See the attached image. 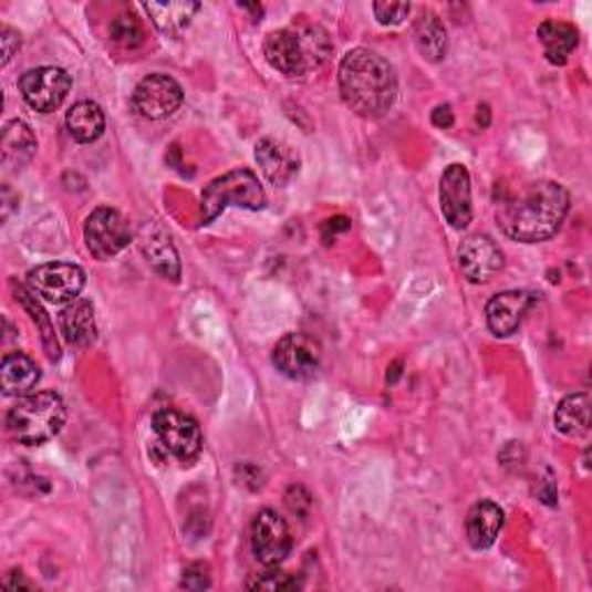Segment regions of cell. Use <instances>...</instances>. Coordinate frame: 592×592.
Returning <instances> with one entry per match:
<instances>
[{"mask_svg":"<svg viewBox=\"0 0 592 592\" xmlns=\"http://www.w3.org/2000/svg\"><path fill=\"white\" fill-rule=\"evenodd\" d=\"M17 301L25 308V311H29L31 313V320L35 322V324H40L42 326V339H44V347H46V354H49V359H51V362H59V356H61V352H59V343H56V333H54V329H51V322H49V318H46V313L42 311V305L29 294V292H25L23 288H19L17 290Z\"/></svg>","mask_w":592,"mask_h":592,"instance_id":"4316f807","label":"cell"},{"mask_svg":"<svg viewBox=\"0 0 592 592\" xmlns=\"http://www.w3.org/2000/svg\"><path fill=\"white\" fill-rule=\"evenodd\" d=\"M72 86L70 74L63 67H35L25 72L19 80V91L25 105L35 112H54L63 105Z\"/></svg>","mask_w":592,"mask_h":592,"instance_id":"30bf717a","label":"cell"},{"mask_svg":"<svg viewBox=\"0 0 592 592\" xmlns=\"http://www.w3.org/2000/svg\"><path fill=\"white\" fill-rule=\"evenodd\" d=\"M0 380H3L6 396H25L38 387L40 368L29 354L12 352V354H6L3 359V366H0Z\"/></svg>","mask_w":592,"mask_h":592,"instance_id":"ffe728a7","label":"cell"},{"mask_svg":"<svg viewBox=\"0 0 592 592\" xmlns=\"http://www.w3.org/2000/svg\"><path fill=\"white\" fill-rule=\"evenodd\" d=\"M84 239L89 252L95 260L105 262L116 257L127 243H131V225L110 206H100L95 209L84 225Z\"/></svg>","mask_w":592,"mask_h":592,"instance_id":"52a82bcc","label":"cell"},{"mask_svg":"<svg viewBox=\"0 0 592 592\" xmlns=\"http://www.w3.org/2000/svg\"><path fill=\"white\" fill-rule=\"evenodd\" d=\"M59 322H61L63 339L72 347L86 350V347H91L95 343L97 326H95V311H93L91 301L74 299L70 305L63 308Z\"/></svg>","mask_w":592,"mask_h":592,"instance_id":"d6986e66","label":"cell"},{"mask_svg":"<svg viewBox=\"0 0 592 592\" xmlns=\"http://www.w3.org/2000/svg\"><path fill=\"white\" fill-rule=\"evenodd\" d=\"M38 139L23 121H10L3 133V163L6 167H23L35 156Z\"/></svg>","mask_w":592,"mask_h":592,"instance_id":"cb8c5ba5","label":"cell"},{"mask_svg":"<svg viewBox=\"0 0 592 592\" xmlns=\"http://www.w3.org/2000/svg\"><path fill=\"white\" fill-rule=\"evenodd\" d=\"M530 305H532L530 292L511 290V292L496 294L486 305V324L496 333V336L507 339L511 336V333H517L526 313L530 311Z\"/></svg>","mask_w":592,"mask_h":592,"instance_id":"9a60e30c","label":"cell"},{"mask_svg":"<svg viewBox=\"0 0 592 592\" xmlns=\"http://www.w3.org/2000/svg\"><path fill=\"white\" fill-rule=\"evenodd\" d=\"M110 35L116 44H121L125 49H135L144 42L142 23L135 14H118L110 25Z\"/></svg>","mask_w":592,"mask_h":592,"instance_id":"83f0119b","label":"cell"},{"mask_svg":"<svg viewBox=\"0 0 592 592\" xmlns=\"http://www.w3.org/2000/svg\"><path fill=\"white\" fill-rule=\"evenodd\" d=\"M255 160L260 165L267 181L273 186H285L299 172V158L297 153L278 139H260L255 146Z\"/></svg>","mask_w":592,"mask_h":592,"instance_id":"e0dca14e","label":"cell"},{"mask_svg":"<svg viewBox=\"0 0 592 592\" xmlns=\"http://www.w3.org/2000/svg\"><path fill=\"white\" fill-rule=\"evenodd\" d=\"M65 123H67L70 135L80 144L97 142L102 133H105V114H102L100 105L89 100L76 102L74 107H70Z\"/></svg>","mask_w":592,"mask_h":592,"instance_id":"603a6c76","label":"cell"},{"mask_svg":"<svg viewBox=\"0 0 592 592\" xmlns=\"http://www.w3.org/2000/svg\"><path fill=\"white\" fill-rule=\"evenodd\" d=\"M0 44H3V65H8L14 56V51H19L21 46V35L6 25V29L0 31Z\"/></svg>","mask_w":592,"mask_h":592,"instance_id":"4dcf8cb0","label":"cell"},{"mask_svg":"<svg viewBox=\"0 0 592 592\" xmlns=\"http://www.w3.org/2000/svg\"><path fill=\"white\" fill-rule=\"evenodd\" d=\"M139 248H142V252L146 257V262L153 269H156L160 276H165L169 280L181 278V262H178L176 248H174L169 235L160 225L148 222V225L142 227Z\"/></svg>","mask_w":592,"mask_h":592,"instance_id":"2e32d148","label":"cell"},{"mask_svg":"<svg viewBox=\"0 0 592 592\" xmlns=\"http://www.w3.org/2000/svg\"><path fill=\"white\" fill-rule=\"evenodd\" d=\"M269 65L288 76H303L320 70L331 56V38L322 25L301 23L273 31L264 42Z\"/></svg>","mask_w":592,"mask_h":592,"instance_id":"3957f363","label":"cell"},{"mask_svg":"<svg viewBox=\"0 0 592 592\" xmlns=\"http://www.w3.org/2000/svg\"><path fill=\"white\" fill-rule=\"evenodd\" d=\"M184 102V89L167 74H148L133 93L135 110L150 121L172 116Z\"/></svg>","mask_w":592,"mask_h":592,"instance_id":"7c38bea8","label":"cell"},{"mask_svg":"<svg viewBox=\"0 0 592 592\" xmlns=\"http://www.w3.org/2000/svg\"><path fill=\"white\" fill-rule=\"evenodd\" d=\"M505 526V511L494 500H479L466 519L468 542L472 549L484 551L496 544V539Z\"/></svg>","mask_w":592,"mask_h":592,"instance_id":"ac0fdd59","label":"cell"},{"mask_svg":"<svg viewBox=\"0 0 592 592\" xmlns=\"http://www.w3.org/2000/svg\"><path fill=\"white\" fill-rule=\"evenodd\" d=\"M412 35H415V44L419 49V54L430 61L437 63L443 61L447 54V31H445V23L440 21L435 12L424 10L417 21H415V29H412Z\"/></svg>","mask_w":592,"mask_h":592,"instance_id":"44dd1931","label":"cell"},{"mask_svg":"<svg viewBox=\"0 0 592 592\" xmlns=\"http://www.w3.org/2000/svg\"><path fill=\"white\" fill-rule=\"evenodd\" d=\"M292 551V534L285 519L273 509H262L252 523V553L267 568H276Z\"/></svg>","mask_w":592,"mask_h":592,"instance_id":"8fae6325","label":"cell"},{"mask_svg":"<svg viewBox=\"0 0 592 592\" xmlns=\"http://www.w3.org/2000/svg\"><path fill=\"white\" fill-rule=\"evenodd\" d=\"M460 271L470 282H486L505 267V255L500 246L486 235H472L458 248Z\"/></svg>","mask_w":592,"mask_h":592,"instance_id":"5bb4252c","label":"cell"},{"mask_svg":"<svg viewBox=\"0 0 592 592\" xmlns=\"http://www.w3.org/2000/svg\"><path fill=\"white\" fill-rule=\"evenodd\" d=\"M65 403L54 392H40L19 398L8 412V430L21 445H42L56 437L65 424Z\"/></svg>","mask_w":592,"mask_h":592,"instance_id":"277c9868","label":"cell"},{"mask_svg":"<svg viewBox=\"0 0 592 592\" xmlns=\"http://www.w3.org/2000/svg\"><path fill=\"white\" fill-rule=\"evenodd\" d=\"M204 564H193L190 570H186V577H184V588H190V590H204V588H209L211 581L209 577L204 574Z\"/></svg>","mask_w":592,"mask_h":592,"instance_id":"1f68e13d","label":"cell"},{"mask_svg":"<svg viewBox=\"0 0 592 592\" xmlns=\"http://www.w3.org/2000/svg\"><path fill=\"white\" fill-rule=\"evenodd\" d=\"M555 428L568 435V437H579L588 433L590 426V398L588 394H572L568 398H562L560 405L555 407Z\"/></svg>","mask_w":592,"mask_h":592,"instance_id":"d4e9b609","label":"cell"},{"mask_svg":"<svg viewBox=\"0 0 592 592\" xmlns=\"http://www.w3.org/2000/svg\"><path fill=\"white\" fill-rule=\"evenodd\" d=\"M373 12L382 25H398L409 14V3H375Z\"/></svg>","mask_w":592,"mask_h":592,"instance_id":"f546056e","label":"cell"},{"mask_svg":"<svg viewBox=\"0 0 592 592\" xmlns=\"http://www.w3.org/2000/svg\"><path fill=\"white\" fill-rule=\"evenodd\" d=\"M339 84L345 105L364 118H380L398 93L396 70L371 49H352L341 61Z\"/></svg>","mask_w":592,"mask_h":592,"instance_id":"7a4b0ae2","label":"cell"},{"mask_svg":"<svg viewBox=\"0 0 592 592\" xmlns=\"http://www.w3.org/2000/svg\"><path fill=\"white\" fill-rule=\"evenodd\" d=\"M570 211V193L555 181H528L498 199V225L513 241L551 239Z\"/></svg>","mask_w":592,"mask_h":592,"instance_id":"6da1fadb","label":"cell"},{"mask_svg":"<svg viewBox=\"0 0 592 592\" xmlns=\"http://www.w3.org/2000/svg\"><path fill=\"white\" fill-rule=\"evenodd\" d=\"M250 590H297L301 583L288 574V572H267V574H257L255 579H248L246 583Z\"/></svg>","mask_w":592,"mask_h":592,"instance_id":"f1b7e54d","label":"cell"},{"mask_svg":"<svg viewBox=\"0 0 592 592\" xmlns=\"http://www.w3.org/2000/svg\"><path fill=\"white\" fill-rule=\"evenodd\" d=\"M267 204V193L250 169H231L204 188L201 193V225L214 222L227 206L260 211Z\"/></svg>","mask_w":592,"mask_h":592,"instance_id":"5b68a950","label":"cell"},{"mask_svg":"<svg viewBox=\"0 0 592 592\" xmlns=\"http://www.w3.org/2000/svg\"><path fill=\"white\" fill-rule=\"evenodd\" d=\"M537 35H539V42L544 44L549 63H553V65L568 63L570 54L579 44V33H577L574 25L562 23V21H553V19H549V21H544L542 25H539Z\"/></svg>","mask_w":592,"mask_h":592,"instance_id":"7402d4cb","label":"cell"},{"mask_svg":"<svg viewBox=\"0 0 592 592\" xmlns=\"http://www.w3.org/2000/svg\"><path fill=\"white\" fill-rule=\"evenodd\" d=\"M440 209L454 229H466L472 222V184L470 172L463 165H449L440 178Z\"/></svg>","mask_w":592,"mask_h":592,"instance_id":"4fadbf2b","label":"cell"},{"mask_svg":"<svg viewBox=\"0 0 592 592\" xmlns=\"http://www.w3.org/2000/svg\"><path fill=\"white\" fill-rule=\"evenodd\" d=\"M433 123L437 127H451L454 125V112L449 105H440L433 112Z\"/></svg>","mask_w":592,"mask_h":592,"instance_id":"d6a6232c","label":"cell"},{"mask_svg":"<svg viewBox=\"0 0 592 592\" xmlns=\"http://www.w3.org/2000/svg\"><path fill=\"white\" fill-rule=\"evenodd\" d=\"M322 345L308 333H285L273 347V366L290 380L303 382L318 375Z\"/></svg>","mask_w":592,"mask_h":592,"instance_id":"ba28073f","label":"cell"},{"mask_svg":"<svg viewBox=\"0 0 592 592\" xmlns=\"http://www.w3.org/2000/svg\"><path fill=\"white\" fill-rule=\"evenodd\" d=\"M144 8L163 33H178L186 29L193 14L199 10L197 3H146Z\"/></svg>","mask_w":592,"mask_h":592,"instance_id":"484cf974","label":"cell"},{"mask_svg":"<svg viewBox=\"0 0 592 592\" xmlns=\"http://www.w3.org/2000/svg\"><path fill=\"white\" fill-rule=\"evenodd\" d=\"M153 430L158 435V443L165 451L184 463H193L204 447V437L199 424L184 415V412L163 407L153 415Z\"/></svg>","mask_w":592,"mask_h":592,"instance_id":"8992f818","label":"cell"},{"mask_svg":"<svg viewBox=\"0 0 592 592\" xmlns=\"http://www.w3.org/2000/svg\"><path fill=\"white\" fill-rule=\"evenodd\" d=\"M86 285V273L82 267L67 262H49L29 271V288L33 294L49 303H67L80 299Z\"/></svg>","mask_w":592,"mask_h":592,"instance_id":"9c48e42d","label":"cell"}]
</instances>
